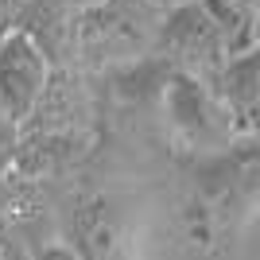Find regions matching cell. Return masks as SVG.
I'll return each instance as SVG.
<instances>
[{"mask_svg":"<svg viewBox=\"0 0 260 260\" xmlns=\"http://www.w3.org/2000/svg\"><path fill=\"white\" fill-rule=\"evenodd\" d=\"M167 8L148 0H101L78 12L74 51L89 62H120L159 43Z\"/></svg>","mask_w":260,"mask_h":260,"instance_id":"6da1fadb","label":"cell"},{"mask_svg":"<svg viewBox=\"0 0 260 260\" xmlns=\"http://www.w3.org/2000/svg\"><path fill=\"white\" fill-rule=\"evenodd\" d=\"M155 47H163V51L175 54L183 66H190V70H198V74H206V78H214L217 70L233 58L225 35H221V27L214 23V16L206 12L202 0L167 12Z\"/></svg>","mask_w":260,"mask_h":260,"instance_id":"7a4b0ae2","label":"cell"},{"mask_svg":"<svg viewBox=\"0 0 260 260\" xmlns=\"http://www.w3.org/2000/svg\"><path fill=\"white\" fill-rule=\"evenodd\" d=\"M47 89H51V58L31 35L12 31L0 43V101L20 124L43 105Z\"/></svg>","mask_w":260,"mask_h":260,"instance_id":"3957f363","label":"cell"},{"mask_svg":"<svg viewBox=\"0 0 260 260\" xmlns=\"http://www.w3.org/2000/svg\"><path fill=\"white\" fill-rule=\"evenodd\" d=\"M210 89L221 101V109H229V117L249 120L260 109V47H252L245 54H233L210 78Z\"/></svg>","mask_w":260,"mask_h":260,"instance_id":"277c9868","label":"cell"},{"mask_svg":"<svg viewBox=\"0 0 260 260\" xmlns=\"http://www.w3.org/2000/svg\"><path fill=\"white\" fill-rule=\"evenodd\" d=\"M12 152L16 148H0V210L8 206V198H12Z\"/></svg>","mask_w":260,"mask_h":260,"instance_id":"5b68a950","label":"cell"},{"mask_svg":"<svg viewBox=\"0 0 260 260\" xmlns=\"http://www.w3.org/2000/svg\"><path fill=\"white\" fill-rule=\"evenodd\" d=\"M16 31V0H0V43Z\"/></svg>","mask_w":260,"mask_h":260,"instance_id":"8992f818","label":"cell"},{"mask_svg":"<svg viewBox=\"0 0 260 260\" xmlns=\"http://www.w3.org/2000/svg\"><path fill=\"white\" fill-rule=\"evenodd\" d=\"M0 148H16V120L0 101Z\"/></svg>","mask_w":260,"mask_h":260,"instance_id":"52a82bcc","label":"cell"},{"mask_svg":"<svg viewBox=\"0 0 260 260\" xmlns=\"http://www.w3.org/2000/svg\"><path fill=\"white\" fill-rule=\"evenodd\" d=\"M148 4H159V8H183V4H194V0H148Z\"/></svg>","mask_w":260,"mask_h":260,"instance_id":"ba28073f","label":"cell"},{"mask_svg":"<svg viewBox=\"0 0 260 260\" xmlns=\"http://www.w3.org/2000/svg\"><path fill=\"white\" fill-rule=\"evenodd\" d=\"M89 4H101V0H70V8H74V12H82V8H89Z\"/></svg>","mask_w":260,"mask_h":260,"instance_id":"9c48e42d","label":"cell"},{"mask_svg":"<svg viewBox=\"0 0 260 260\" xmlns=\"http://www.w3.org/2000/svg\"><path fill=\"white\" fill-rule=\"evenodd\" d=\"M241 4H249V8H256V12H260V0H241Z\"/></svg>","mask_w":260,"mask_h":260,"instance_id":"30bf717a","label":"cell"}]
</instances>
